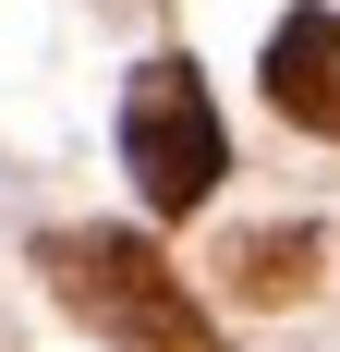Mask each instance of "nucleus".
Returning <instances> with one entry per match:
<instances>
[{"instance_id": "obj_1", "label": "nucleus", "mask_w": 340, "mask_h": 352, "mask_svg": "<svg viewBox=\"0 0 340 352\" xmlns=\"http://www.w3.org/2000/svg\"><path fill=\"white\" fill-rule=\"evenodd\" d=\"M36 267H49V292H61L73 316L98 328V340H122V352H219L206 304L182 292V267L146 231H49Z\"/></svg>"}, {"instance_id": "obj_2", "label": "nucleus", "mask_w": 340, "mask_h": 352, "mask_svg": "<svg viewBox=\"0 0 340 352\" xmlns=\"http://www.w3.org/2000/svg\"><path fill=\"white\" fill-rule=\"evenodd\" d=\"M122 170H134V195L158 219H195L219 195L231 146H219V109H206L195 61H134V85H122Z\"/></svg>"}, {"instance_id": "obj_3", "label": "nucleus", "mask_w": 340, "mask_h": 352, "mask_svg": "<svg viewBox=\"0 0 340 352\" xmlns=\"http://www.w3.org/2000/svg\"><path fill=\"white\" fill-rule=\"evenodd\" d=\"M268 98H279V122L340 146V12H292L268 36Z\"/></svg>"}, {"instance_id": "obj_4", "label": "nucleus", "mask_w": 340, "mask_h": 352, "mask_svg": "<svg viewBox=\"0 0 340 352\" xmlns=\"http://www.w3.org/2000/svg\"><path fill=\"white\" fill-rule=\"evenodd\" d=\"M231 292L243 304H304L316 292V231H243L231 243Z\"/></svg>"}]
</instances>
